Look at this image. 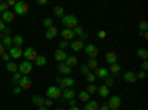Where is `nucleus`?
I'll return each mask as SVG.
<instances>
[{"instance_id": "obj_56", "label": "nucleus", "mask_w": 148, "mask_h": 110, "mask_svg": "<svg viewBox=\"0 0 148 110\" xmlns=\"http://www.w3.org/2000/svg\"><path fill=\"white\" fill-rule=\"evenodd\" d=\"M5 54V46L2 45V42H0V57H2Z\"/></svg>"}, {"instance_id": "obj_17", "label": "nucleus", "mask_w": 148, "mask_h": 110, "mask_svg": "<svg viewBox=\"0 0 148 110\" xmlns=\"http://www.w3.org/2000/svg\"><path fill=\"white\" fill-rule=\"evenodd\" d=\"M59 31H58V28L53 26V27H51V28H47L46 31H45V37L47 39V40H52V39H55L56 37V34H58Z\"/></svg>"}, {"instance_id": "obj_18", "label": "nucleus", "mask_w": 148, "mask_h": 110, "mask_svg": "<svg viewBox=\"0 0 148 110\" xmlns=\"http://www.w3.org/2000/svg\"><path fill=\"white\" fill-rule=\"evenodd\" d=\"M117 59H119V57H117V54H116L114 51H110V52L105 54V61H107L110 66H111V64H116Z\"/></svg>"}, {"instance_id": "obj_29", "label": "nucleus", "mask_w": 148, "mask_h": 110, "mask_svg": "<svg viewBox=\"0 0 148 110\" xmlns=\"http://www.w3.org/2000/svg\"><path fill=\"white\" fill-rule=\"evenodd\" d=\"M6 70H8V71H10L12 75H14V73H16V71H18V64H16V63H14V61H9V63H6Z\"/></svg>"}, {"instance_id": "obj_45", "label": "nucleus", "mask_w": 148, "mask_h": 110, "mask_svg": "<svg viewBox=\"0 0 148 110\" xmlns=\"http://www.w3.org/2000/svg\"><path fill=\"white\" fill-rule=\"evenodd\" d=\"M53 104H55L53 100H51V98H45V107H52Z\"/></svg>"}, {"instance_id": "obj_21", "label": "nucleus", "mask_w": 148, "mask_h": 110, "mask_svg": "<svg viewBox=\"0 0 148 110\" xmlns=\"http://www.w3.org/2000/svg\"><path fill=\"white\" fill-rule=\"evenodd\" d=\"M64 63H65L68 67H71V68H73V67L79 66V58H77L76 55H68V57H67V59L64 61Z\"/></svg>"}, {"instance_id": "obj_38", "label": "nucleus", "mask_w": 148, "mask_h": 110, "mask_svg": "<svg viewBox=\"0 0 148 110\" xmlns=\"http://www.w3.org/2000/svg\"><path fill=\"white\" fill-rule=\"evenodd\" d=\"M147 30H148V22L144 19V21L139 22V33H145Z\"/></svg>"}, {"instance_id": "obj_23", "label": "nucleus", "mask_w": 148, "mask_h": 110, "mask_svg": "<svg viewBox=\"0 0 148 110\" xmlns=\"http://www.w3.org/2000/svg\"><path fill=\"white\" fill-rule=\"evenodd\" d=\"M96 92H98V95H99V97H102V98H108V97H110V88H107L105 85L98 86Z\"/></svg>"}, {"instance_id": "obj_9", "label": "nucleus", "mask_w": 148, "mask_h": 110, "mask_svg": "<svg viewBox=\"0 0 148 110\" xmlns=\"http://www.w3.org/2000/svg\"><path fill=\"white\" fill-rule=\"evenodd\" d=\"M93 75H95V77H99V79H102V80H105L107 77H110L108 68H105V67H98V68L93 71Z\"/></svg>"}, {"instance_id": "obj_52", "label": "nucleus", "mask_w": 148, "mask_h": 110, "mask_svg": "<svg viewBox=\"0 0 148 110\" xmlns=\"http://www.w3.org/2000/svg\"><path fill=\"white\" fill-rule=\"evenodd\" d=\"M21 91H22V89L18 86V85H15V88H14V94H21Z\"/></svg>"}, {"instance_id": "obj_20", "label": "nucleus", "mask_w": 148, "mask_h": 110, "mask_svg": "<svg viewBox=\"0 0 148 110\" xmlns=\"http://www.w3.org/2000/svg\"><path fill=\"white\" fill-rule=\"evenodd\" d=\"M70 48H71L74 52H80V51H83L84 43H83L82 40H73V42L70 43Z\"/></svg>"}, {"instance_id": "obj_33", "label": "nucleus", "mask_w": 148, "mask_h": 110, "mask_svg": "<svg viewBox=\"0 0 148 110\" xmlns=\"http://www.w3.org/2000/svg\"><path fill=\"white\" fill-rule=\"evenodd\" d=\"M136 55H138V58H141V59L147 61V58H148V51H147V49H144V48H139V49L136 51Z\"/></svg>"}, {"instance_id": "obj_24", "label": "nucleus", "mask_w": 148, "mask_h": 110, "mask_svg": "<svg viewBox=\"0 0 148 110\" xmlns=\"http://www.w3.org/2000/svg\"><path fill=\"white\" fill-rule=\"evenodd\" d=\"M99 109V104H98L96 100H89L88 103H84L83 110H98Z\"/></svg>"}, {"instance_id": "obj_37", "label": "nucleus", "mask_w": 148, "mask_h": 110, "mask_svg": "<svg viewBox=\"0 0 148 110\" xmlns=\"http://www.w3.org/2000/svg\"><path fill=\"white\" fill-rule=\"evenodd\" d=\"M21 73L19 71H16V73H14V75H12V83H15V85H18V82L21 80Z\"/></svg>"}, {"instance_id": "obj_12", "label": "nucleus", "mask_w": 148, "mask_h": 110, "mask_svg": "<svg viewBox=\"0 0 148 110\" xmlns=\"http://www.w3.org/2000/svg\"><path fill=\"white\" fill-rule=\"evenodd\" d=\"M56 70L61 73V75H64V76H70L71 73H73V68H71V67H68L65 63H58Z\"/></svg>"}, {"instance_id": "obj_60", "label": "nucleus", "mask_w": 148, "mask_h": 110, "mask_svg": "<svg viewBox=\"0 0 148 110\" xmlns=\"http://www.w3.org/2000/svg\"><path fill=\"white\" fill-rule=\"evenodd\" d=\"M68 110H80V109H79V107H70Z\"/></svg>"}, {"instance_id": "obj_41", "label": "nucleus", "mask_w": 148, "mask_h": 110, "mask_svg": "<svg viewBox=\"0 0 148 110\" xmlns=\"http://www.w3.org/2000/svg\"><path fill=\"white\" fill-rule=\"evenodd\" d=\"M80 73H82L83 76H86L88 73H90V70H89V67L86 66V64H82V66H80Z\"/></svg>"}, {"instance_id": "obj_3", "label": "nucleus", "mask_w": 148, "mask_h": 110, "mask_svg": "<svg viewBox=\"0 0 148 110\" xmlns=\"http://www.w3.org/2000/svg\"><path fill=\"white\" fill-rule=\"evenodd\" d=\"M18 71L21 73L22 76H28L30 73L33 71V64H31V61H27V59L21 61V64H18Z\"/></svg>"}, {"instance_id": "obj_25", "label": "nucleus", "mask_w": 148, "mask_h": 110, "mask_svg": "<svg viewBox=\"0 0 148 110\" xmlns=\"http://www.w3.org/2000/svg\"><path fill=\"white\" fill-rule=\"evenodd\" d=\"M31 101H33V104L37 106V107L45 106V98H43L42 95H33V97H31Z\"/></svg>"}, {"instance_id": "obj_14", "label": "nucleus", "mask_w": 148, "mask_h": 110, "mask_svg": "<svg viewBox=\"0 0 148 110\" xmlns=\"http://www.w3.org/2000/svg\"><path fill=\"white\" fill-rule=\"evenodd\" d=\"M9 57H10V59H19L22 57V49H21V48L12 46L9 49Z\"/></svg>"}, {"instance_id": "obj_22", "label": "nucleus", "mask_w": 148, "mask_h": 110, "mask_svg": "<svg viewBox=\"0 0 148 110\" xmlns=\"http://www.w3.org/2000/svg\"><path fill=\"white\" fill-rule=\"evenodd\" d=\"M73 31H74V34H76V36H80V39H79V40H82V42H83V40H86V39L89 37V36L84 33V30H83V27H82V26H77Z\"/></svg>"}, {"instance_id": "obj_1", "label": "nucleus", "mask_w": 148, "mask_h": 110, "mask_svg": "<svg viewBox=\"0 0 148 110\" xmlns=\"http://www.w3.org/2000/svg\"><path fill=\"white\" fill-rule=\"evenodd\" d=\"M62 19V26L64 28H70V30H74L77 26H80L79 24V19L76 15H73V14H68V15H64V18H61Z\"/></svg>"}, {"instance_id": "obj_47", "label": "nucleus", "mask_w": 148, "mask_h": 110, "mask_svg": "<svg viewBox=\"0 0 148 110\" xmlns=\"http://www.w3.org/2000/svg\"><path fill=\"white\" fill-rule=\"evenodd\" d=\"M0 58H2V61H5V63H9V61H10V57H9V54H8V52H5Z\"/></svg>"}, {"instance_id": "obj_48", "label": "nucleus", "mask_w": 148, "mask_h": 110, "mask_svg": "<svg viewBox=\"0 0 148 110\" xmlns=\"http://www.w3.org/2000/svg\"><path fill=\"white\" fill-rule=\"evenodd\" d=\"M2 34H3V36H10V34H12V28H10V27H6V28L2 31Z\"/></svg>"}, {"instance_id": "obj_2", "label": "nucleus", "mask_w": 148, "mask_h": 110, "mask_svg": "<svg viewBox=\"0 0 148 110\" xmlns=\"http://www.w3.org/2000/svg\"><path fill=\"white\" fill-rule=\"evenodd\" d=\"M62 97V89H61L58 85H53V86H49L47 92H46V98H51V100H59Z\"/></svg>"}, {"instance_id": "obj_13", "label": "nucleus", "mask_w": 148, "mask_h": 110, "mask_svg": "<svg viewBox=\"0 0 148 110\" xmlns=\"http://www.w3.org/2000/svg\"><path fill=\"white\" fill-rule=\"evenodd\" d=\"M15 14H14V10H10V9H8L6 12H3L2 14V21L5 22V24H9V22H12L15 19Z\"/></svg>"}, {"instance_id": "obj_15", "label": "nucleus", "mask_w": 148, "mask_h": 110, "mask_svg": "<svg viewBox=\"0 0 148 110\" xmlns=\"http://www.w3.org/2000/svg\"><path fill=\"white\" fill-rule=\"evenodd\" d=\"M67 57H68V54L62 49H56L55 54H53V58L58 61V63H64V61L67 59Z\"/></svg>"}, {"instance_id": "obj_40", "label": "nucleus", "mask_w": 148, "mask_h": 110, "mask_svg": "<svg viewBox=\"0 0 148 110\" xmlns=\"http://www.w3.org/2000/svg\"><path fill=\"white\" fill-rule=\"evenodd\" d=\"M114 83H116V82H114V77L110 76V77L105 79V83H104V85H105L107 88H111V86H114Z\"/></svg>"}, {"instance_id": "obj_63", "label": "nucleus", "mask_w": 148, "mask_h": 110, "mask_svg": "<svg viewBox=\"0 0 148 110\" xmlns=\"http://www.w3.org/2000/svg\"><path fill=\"white\" fill-rule=\"evenodd\" d=\"M138 110H142V109H138Z\"/></svg>"}, {"instance_id": "obj_49", "label": "nucleus", "mask_w": 148, "mask_h": 110, "mask_svg": "<svg viewBox=\"0 0 148 110\" xmlns=\"http://www.w3.org/2000/svg\"><path fill=\"white\" fill-rule=\"evenodd\" d=\"M70 101V107H77V100L73 98V100H68Z\"/></svg>"}, {"instance_id": "obj_50", "label": "nucleus", "mask_w": 148, "mask_h": 110, "mask_svg": "<svg viewBox=\"0 0 148 110\" xmlns=\"http://www.w3.org/2000/svg\"><path fill=\"white\" fill-rule=\"evenodd\" d=\"M5 28H6V24H5V22H3L2 19H0V33H2V31H3Z\"/></svg>"}, {"instance_id": "obj_34", "label": "nucleus", "mask_w": 148, "mask_h": 110, "mask_svg": "<svg viewBox=\"0 0 148 110\" xmlns=\"http://www.w3.org/2000/svg\"><path fill=\"white\" fill-rule=\"evenodd\" d=\"M79 100H80L82 103H88V101L90 100V95L86 92V91H80V94H79Z\"/></svg>"}, {"instance_id": "obj_46", "label": "nucleus", "mask_w": 148, "mask_h": 110, "mask_svg": "<svg viewBox=\"0 0 148 110\" xmlns=\"http://www.w3.org/2000/svg\"><path fill=\"white\" fill-rule=\"evenodd\" d=\"M147 77V71H138L136 73V79H145Z\"/></svg>"}, {"instance_id": "obj_10", "label": "nucleus", "mask_w": 148, "mask_h": 110, "mask_svg": "<svg viewBox=\"0 0 148 110\" xmlns=\"http://www.w3.org/2000/svg\"><path fill=\"white\" fill-rule=\"evenodd\" d=\"M74 83H76V82H74V79L71 76H67V77H62V80H61V83L58 85V86L61 89H67V88H73Z\"/></svg>"}, {"instance_id": "obj_42", "label": "nucleus", "mask_w": 148, "mask_h": 110, "mask_svg": "<svg viewBox=\"0 0 148 110\" xmlns=\"http://www.w3.org/2000/svg\"><path fill=\"white\" fill-rule=\"evenodd\" d=\"M8 9H9V8H8V3L2 0V2H0V14H3V12H6Z\"/></svg>"}, {"instance_id": "obj_6", "label": "nucleus", "mask_w": 148, "mask_h": 110, "mask_svg": "<svg viewBox=\"0 0 148 110\" xmlns=\"http://www.w3.org/2000/svg\"><path fill=\"white\" fill-rule=\"evenodd\" d=\"M83 51L86 52V55H88L89 58H96V57H98V54H99V49H98V46H95L93 43L84 45Z\"/></svg>"}, {"instance_id": "obj_62", "label": "nucleus", "mask_w": 148, "mask_h": 110, "mask_svg": "<svg viewBox=\"0 0 148 110\" xmlns=\"http://www.w3.org/2000/svg\"><path fill=\"white\" fill-rule=\"evenodd\" d=\"M2 39H3V34H2V33H0V42H2Z\"/></svg>"}, {"instance_id": "obj_51", "label": "nucleus", "mask_w": 148, "mask_h": 110, "mask_svg": "<svg viewBox=\"0 0 148 110\" xmlns=\"http://www.w3.org/2000/svg\"><path fill=\"white\" fill-rule=\"evenodd\" d=\"M148 70V61H144L142 63V71H147Z\"/></svg>"}, {"instance_id": "obj_53", "label": "nucleus", "mask_w": 148, "mask_h": 110, "mask_svg": "<svg viewBox=\"0 0 148 110\" xmlns=\"http://www.w3.org/2000/svg\"><path fill=\"white\" fill-rule=\"evenodd\" d=\"M37 5H40V6L45 5V6H46V5H47V0H37Z\"/></svg>"}, {"instance_id": "obj_26", "label": "nucleus", "mask_w": 148, "mask_h": 110, "mask_svg": "<svg viewBox=\"0 0 148 110\" xmlns=\"http://www.w3.org/2000/svg\"><path fill=\"white\" fill-rule=\"evenodd\" d=\"M120 70H121V67L116 63V64H111L110 66V68H108V73H110V75H111V77H113V76H117L119 75V73H120Z\"/></svg>"}, {"instance_id": "obj_31", "label": "nucleus", "mask_w": 148, "mask_h": 110, "mask_svg": "<svg viewBox=\"0 0 148 110\" xmlns=\"http://www.w3.org/2000/svg\"><path fill=\"white\" fill-rule=\"evenodd\" d=\"M86 66L89 67L90 71H92V70H96V68H98V59H96V58H89L88 63H86Z\"/></svg>"}, {"instance_id": "obj_19", "label": "nucleus", "mask_w": 148, "mask_h": 110, "mask_svg": "<svg viewBox=\"0 0 148 110\" xmlns=\"http://www.w3.org/2000/svg\"><path fill=\"white\" fill-rule=\"evenodd\" d=\"M123 79H125V82L127 83H135L138 79H136V73L135 71H126L125 75H123Z\"/></svg>"}, {"instance_id": "obj_30", "label": "nucleus", "mask_w": 148, "mask_h": 110, "mask_svg": "<svg viewBox=\"0 0 148 110\" xmlns=\"http://www.w3.org/2000/svg\"><path fill=\"white\" fill-rule=\"evenodd\" d=\"M34 63H36L37 67H43V66H46V63H47V58H46L45 55H39V57L36 58Z\"/></svg>"}, {"instance_id": "obj_16", "label": "nucleus", "mask_w": 148, "mask_h": 110, "mask_svg": "<svg viewBox=\"0 0 148 110\" xmlns=\"http://www.w3.org/2000/svg\"><path fill=\"white\" fill-rule=\"evenodd\" d=\"M74 97H76V92H74L73 88H67V89H62V98L64 101H68V100H73Z\"/></svg>"}, {"instance_id": "obj_28", "label": "nucleus", "mask_w": 148, "mask_h": 110, "mask_svg": "<svg viewBox=\"0 0 148 110\" xmlns=\"http://www.w3.org/2000/svg\"><path fill=\"white\" fill-rule=\"evenodd\" d=\"M22 43H24V37H22L21 34L19 36H14V37H12V45H14L15 48H21Z\"/></svg>"}, {"instance_id": "obj_58", "label": "nucleus", "mask_w": 148, "mask_h": 110, "mask_svg": "<svg viewBox=\"0 0 148 110\" xmlns=\"http://www.w3.org/2000/svg\"><path fill=\"white\" fill-rule=\"evenodd\" d=\"M55 80H56V83L59 85V83H61V80H62V76H56V79H55Z\"/></svg>"}, {"instance_id": "obj_5", "label": "nucleus", "mask_w": 148, "mask_h": 110, "mask_svg": "<svg viewBox=\"0 0 148 110\" xmlns=\"http://www.w3.org/2000/svg\"><path fill=\"white\" fill-rule=\"evenodd\" d=\"M120 104H121V98H120L119 95H110V97H108L107 106H108L110 110H119Z\"/></svg>"}, {"instance_id": "obj_61", "label": "nucleus", "mask_w": 148, "mask_h": 110, "mask_svg": "<svg viewBox=\"0 0 148 110\" xmlns=\"http://www.w3.org/2000/svg\"><path fill=\"white\" fill-rule=\"evenodd\" d=\"M55 110H65L64 107H58V109H55Z\"/></svg>"}, {"instance_id": "obj_44", "label": "nucleus", "mask_w": 148, "mask_h": 110, "mask_svg": "<svg viewBox=\"0 0 148 110\" xmlns=\"http://www.w3.org/2000/svg\"><path fill=\"white\" fill-rule=\"evenodd\" d=\"M96 37H98V39H101V40H104V39L107 37V33H105L104 30H101V31H98V34H96Z\"/></svg>"}, {"instance_id": "obj_54", "label": "nucleus", "mask_w": 148, "mask_h": 110, "mask_svg": "<svg viewBox=\"0 0 148 110\" xmlns=\"http://www.w3.org/2000/svg\"><path fill=\"white\" fill-rule=\"evenodd\" d=\"M6 3H8V8H10V6H15V3H16V2H15V0H8Z\"/></svg>"}, {"instance_id": "obj_43", "label": "nucleus", "mask_w": 148, "mask_h": 110, "mask_svg": "<svg viewBox=\"0 0 148 110\" xmlns=\"http://www.w3.org/2000/svg\"><path fill=\"white\" fill-rule=\"evenodd\" d=\"M58 48H59V49H62V51H65V48H68V42L67 40H61L58 43Z\"/></svg>"}, {"instance_id": "obj_32", "label": "nucleus", "mask_w": 148, "mask_h": 110, "mask_svg": "<svg viewBox=\"0 0 148 110\" xmlns=\"http://www.w3.org/2000/svg\"><path fill=\"white\" fill-rule=\"evenodd\" d=\"M2 45L5 46V49L6 48H12V36H3V39H2Z\"/></svg>"}, {"instance_id": "obj_39", "label": "nucleus", "mask_w": 148, "mask_h": 110, "mask_svg": "<svg viewBox=\"0 0 148 110\" xmlns=\"http://www.w3.org/2000/svg\"><path fill=\"white\" fill-rule=\"evenodd\" d=\"M84 79H86V82H88V83H93L96 77H95V75H93V71H90V73H88V75L84 76Z\"/></svg>"}, {"instance_id": "obj_35", "label": "nucleus", "mask_w": 148, "mask_h": 110, "mask_svg": "<svg viewBox=\"0 0 148 110\" xmlns=\"http://www.w3.org/2000/svg\"><path fill=\"white\" fill-rule=\"evenodd\" d=\"M53 24H55L53 18H45V19H43V27H45L46 30L51 28V27H53Z\"/></svg>"}, {"instance_id": "obj_4", "label": "nucleus", "mask_w": 148, "mask_h": 110, "mask_svg": "<svg viewBox=\"0 0 148 110\" xmlns=\"http://www.w3.org/2000/svg\"><path fill=\"white\" fill-rule=\"evenodd\" d=\"M28 12V3L27 2H16L14 6V14L15 15H25Z\"/></svg>"}, {"instance_id": "obj_27", "label": "nucleus", "mask_w": 148, "mask_h": 110, "mask_svg": "<svg viewBox=\"0 0 148 110\" xmlns=\"http://www.w3.org/2000/svg\"><path fill=\"white\" fill-rule=\"evenodd\" d=\"M52 12H53V15L56 18H64V15H65V10H64L62 6H55Z\"/></svg>"}, {"instance_id": "obj_55", "label": "nucleus", "mask_w": 148, "mask_h": 110, "mask_svg": "<svg viewBox=\"0 0 148 110\" xmlns=\"http://www.w3.org/2000/svg\"><path fill=\"white\" fill-rule=\"evenodd\" d=\"M98 110H110V109H108V106H107V103H104L102 106H99V109H98Z\"/></svg>"}, {"instance_id": "obj_11", "label": "nucleus", "mask_w": 148, "mask_h": 110, "mask_svg": "<svg viewBox=\"0 0 148 110\" xmlns=\"http://www.w3.org/2000/svg\"><path fill=\"white\" fill-rule=\"evenodd\" d=\"M61 36H62V40H67V42H73L74 37H76V34H74L73 30L70 28H64V30H61Z\"/></svg>"}, {"instance_id": "obj_8", "label": "nucleus", "mask_w": 148, "mask_h": 110, "mask_svg": "<svg viewBox=\"0 0 148 110\" xmlns=\"http://www.w3.org/2000/svg\"><path fill=\"white\" fill-rule=\"evenodd\" d=\"M31 85H33V80L30 76H21V80L18 82V86L21 89H30Z\"/></svg>"}, {"instance_id": "obj_7", "label": "nucleus", "mask_w": 148, "mask_h": 110, "mask_svg": "<svg viewBox=\"0 0 148 110\" xmlns=\"http://www.w3.org/2000/svg\"><path fill=\"white\" fill-rule=\"evenodd\" d=\"M22 57L25 58L27 61H36V58L39 57V54H37V51L34 49V48H27L25 51H22Z\"/></svg>"}, {"instance_id": "obj_36", "label": "nucleus", "mask_w": 148, "mask_h": 110, "mask_svg": "<svg viewBox=\"0 0 148 110\" xmlns=\"http://www.w3.org/2000/svg\"><path fill=\"white\" fill-rule=\"evenodd\" d=\"M96 89H98V86H95V85H93V83H89V85H88V88H86L84 91H86V92H88L89 95H93V94L96 92Z\"/></svg>"}, {"instance_id": "obj_59", "label": "nucleus", "mask_w": 148, "mask_h": 110, "mask_svg": "<svg viewBox=\"0 0 148 110\" xmlns=\"http://www.w3.org/2000/svg\"><path fill=\"white\" fill-rule=\"evenodd\" d=\"M37 110H49V107H45V106H42V107H37Z\"/></svg>"}, {"instance_id": "obj_57", "label": "nucleus", "mask_w": 148, "mask_h": 110, "mask_svg": "<svg viewBox=\"0 0 148 110\" xmlns=\"http://www.w3.org/2000/svg\"><path fill=\"white\" fill-rule=\"evenodd\" d=\"M139 36H142L145 40H148V33H147V31H145V33H139Z\"/></svg>"}]
</instances>
